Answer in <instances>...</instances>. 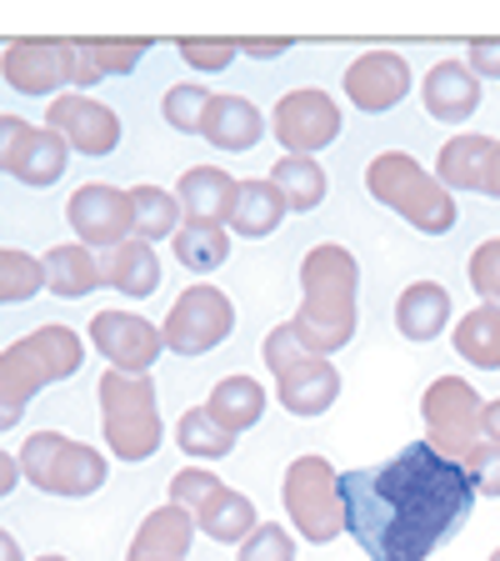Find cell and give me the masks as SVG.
<instances>
[{
    "mask_svg": "<svg viewBox=\"0 0 500 561\" xmlns=\"http://www.w3.org/2000/svg\"><path fill=\"white\" fill-rule=\"evenodd\" d=\"M340 502L346 531L371 561H426L470 522L476 491L461 461L410 442L381 467L340 471Z\"/></svg>",
    "mask_w": 500,
    "mask_h": 561,
    "instance_id": "1",
    "label": "cell"
},
{
    "mask_svg": "<svg viewBox=\"0 0 500 561\" xmlns=\"http://www.w3.org/2000/svg\"><path fill=\"white\" fill-rule=\"evenodd\" d=\"M356 291H361V266L346 245L321 241L301 261V311L291 316V331L311 356L350 346L356 336Z\"/></svg>",
    "mask_w": 500,
    "mask_h": 561,
    "instance_id": "2",
    "label": "cell"
},
{
    "mask_svg": "<svg viewBox=\"0 0 500 561\" xmlns=\"http://www.w3.org/2000/svg\"><path fill=\"white\" fill-rule=\"evenodd\" d=\"M85 362V341L60 321L35 327L31 336L11 341L0 351V407H11L25 416V407L35 401V391L50 381H70Z\"/></svg>",
    "mask_w": 500,
    "mask_h": 561,
    "instance_id": "3",
    "label": "cell"
},
{
    "mask_svg": "<svg viewBox=\"0 0 500 561\" xmlns=\"http://www.w3.org/2000/svg\"><path fill=\"white\" fill-rule=\"evenodd\" d=\"M365 191H371L381 206H391L400 221H410L426 236H445L455 226V196L435 181L416 156L406 151H381L371 165H365Z\"/></svg>",
    "mask_w": 500,
    "mask_h": 561,
    "instance_id": "4",
    "label": "cell"
},
{
    "mask_svg": "<svg viewBox=\"0 0 500 561\" xmlns=\"http://www.w3.org/2000/svg\"><path fill=\"white\" fill-rule=\"evenodd\" d=\"M101 432L105 446L120 461H151L165 442V421L155 407V386L151 376H126V371H105L101 376Z\"/></svg>",
    "mask_w": 500,
    "mask_h": 561,
    "instance_id": "5",
    "label": "cell"
},
{
    "mask_svg": "<svg viewBox=\"0 0 500 561\" xmlns=\"http://www.w3.org/2000/svg\"><path fill=\"white\" fill-rule=\"evenodd\" d=\"M15 461H21V477L46 496H95L105 486V456L60 432H35Z\"/></svg>",
    "mask_w": 500,
    "mask_h": 561,
    "instance_id": "6",
    "label": "cell"
},
{
    "mask_svg": "<svg viewBox=\"0 0 500 561\" xmlns=\"http://www.w3.org/2000/svg\"><path fill=\"white\" fill-rule=\"evenodd\" d=\"M280 502L291 512V526L315 547H326V541H336L346 531L340 471H330L326 456H295L286 481H280Z\"/></svg>",
    "mask_w": 500,
    "mask_h": 561,
    "instance_id": "7",
    "label": "cell"
},
{
    "mask_svg": "<svg viewBox=\"0 0 500 561\" xmlns=\"http://www.w3.org/2000/svg\"><path fill=\"white\" fill-rule=\"evenodd\" d=\"M480 391L466 376H441L426 386L420 397V416H426V446H435L441 456L461 461L470 446L480 442Z\"/></svg>",
    "mask_w": 500,
    "mask_h": 561,
    "instance_id": "8",
    "label": "cell"
},
{
    "mask_svg": "<svg viewBox=\"0 0 500 561\" xmlns=\"http://www.w3.org/2000/svg\"><path fill=\"white\" fill-rule=\"evenodd\" d=\"M235 327V306L225 291L216 286H186V291L175 296L171 316H165L161 327V341L175 351V356H206L216 351Z\"/></svg>",
    "mask_w": 500,
    "mask_h": 561,
    "instance_id": "9",
    "label": "cell"
},
{
    "mask_svg": "<svg viewBox=\"0 0 500 561\" xmlns=\"http://www.w3.org/2000/svg\"><path fill=\"white\" fill-rule=\"evenodd\" d=\"M270 130H276V140L286 146V156H315L340 136V105L330 101L326 91L301 85V91H291V95H280L276 101Z\"/></svg>",
    "mask_w": 500,
    "mask_h": 561,
    "instance_id": "10",
    "label": "cell"
},
{
    "mask_svg": "<svg viewBox=\"0 0 500 561\" xmlns=\"http://www.w3.org/2000/svg\"><path fill=\"white\" fill-rule=\"evenodd\" d=\"M91 346L101 351L111 371H126V376H146L155 362H161V331L136 311H101L91 321Z\"/></svg>",
    "mask_w": 500,
    "mask_h": 561,
    "instance_id": "11",
    "label": "cell"
},
{
    "mask_svg": "<svg viewBox=\"0 0 500 561\" xmlns=\"http://www.w3.org/2000/svg\"><path fill=\"white\" fill-rule=\"evenodd\" d=\"M46 126L60 130V140H66L70 151L81 156H111L120 146V121L111 105H101L95 95L85 91H66L50 101L46 111Z\"/></svg>",
    "mask_w": 500,
    "mask_h": 561,
    "instance_id": "12",
    "label": "cell"
},
{
    "mask_svg": "<svg viewBox=\"0 0 500 561\" xmlns=\"http://www.w3.org/2000/svg\"><path fill=\"white\" fill-rule=\"evenodd\" d=\"M0 76L21 95H66L70 85V50L66 41H11L0 56Z\"/></svg>",
    "mask_w": 500,
    "mask_h": 561,
    "instance_id": "13",
    "label": "cell"
},
{
    "mask_svg": "<svg viewBox=\"0 0 500 561\" xmlns=\"http://www.w3.org/2000/svg\"><path fill=\"white\" fill-rule=\"evenodd\" d=\"M70 231L81 245H120L130 236V191L116 186H81L66 206Z\"/></svg>",
    "mask_w": 500,
    "mask_h": 561,
    "instance_id": "14",
    "label": "cell"
},
{
    "mask_svg": "<svg viewBox=\"0 0 500 561\" xmlns=\"http://www.w3.org/2000/svg\"><path fill=\"white\" fill-rule=\"evenodd\" d=\"M346 95L361 105L365 116H381V111L400 105L410 95V66H406V56H396V50H371V56L350 60Z\"/></svg>",
    "mask_w": 500,
    "mask_h": 561,
    "instance_id": "15",
    "label": "cell"
},
{
    "mask_svg": "<svg viewBox=\"0 0 500 561\" xmlns=\"http://www.w3.org/2000/svg\"><path fill=\"white\" fill-rule=\"evenodd\" d=\"M190 541H196V512L165 502V506H155V512L140 522L126 561H186Z\"/></svg>",
    "mask_w": 500,
    "mask_h": 561,
    "instance_id": "16",
    "label": "cell"
},
{
    "mask_svg": "<svg viewBox=\"0 0 500 561\" xmlns=\"http://www.w3.org/2000/svg\"><path fill=\"white\" fill-rule=\"evenodd\" d=\"M70 165V146L60 140V130L50 126H25V136L15 140L11 161L0 165L5 175H15L21 186H56Z\"/></svg>",
    "mask_w": 500,
    "mask_h": 561,
    "instance_id": "17",
    "label": "cell"
},
{
    "mask_svg": "<svg viewBox=\"0 0 500 561\" xmlns=\"http://www.w3.org/2000/svg\"><path fill=\"white\" fill-rule=\"evenodd\" d=\"M420 101H426V111H431L435 121H445V126H461V121L476 116L480 81L470 76V66H461V60H441V66L426 70Z\"/></svg>",
    "mask_w": 500,
    "mask_h": 561,
    "instance_id": "18",
    "label": "cell"
},
{
    "mask_svg": "<svg viewBox=\"0 0 500 561\" xmlns=\"http://www.w3.org/2000/svg\"><path fill=\"white\" fill-rule=\"evenodd\" d=\"M235 186L231 175L221 165H190L175 186V201H181V216L186 221H221L231 226V210H235Z\"/></svg>",
    "mask_w": 500,
    "mask_h": 561,
    "instance_id": "19",
    "label": "cell"
},
{
    "mask_svg": "<svg viewBox=\"0 0 500 561\" xmlns=\"http://www.w3.org/2000/svg\"><path fill=\"white\" fill-rule=\"evenodd\" d=\"M266 116L245 95H210L206 121H200V136L221 151H251L260 136H266Z\"/></svg>",
    "mask_w": 500,
    "mask_h": 561,
    "instance_id": "20",
    "label": "cell"
},
{
    "mask_svg": "<svg viewBox=\"0 0 500 561\" xmlns=\"http://www.w3.org/2000/svg\"><path fill=\"white\" fill-rule=\"evenodd\" d=\"M276 391H280V407L291 411V416H321V411H330L340 397V371L326 356H311V362L295 366L291 376H280Z\"/></svg>",
    "mask_w": 500,
    "mask_h": 561,
    "instance_id": "21",
    "label": "cell"
},
{
    "mask_svg": "<svg viewBox=\"0 0 500 561\" xmlns=\"http://www.w3.org/2000/svg\"><path fill=\"white\" fill-rule=\"evenodd\" d=\"M101 280L111 286V291H120V296H155V286H161V256H155L146 241L126 236L120 245L105 251Z\"/></svg>",
    "mask_w": 500,
    "mask_h": 561,
    "instance_id": "22",
    "label": "cell"
},
{
    "mask_svg": "<svg viewBox=\"0 0 500 561\" xmlns=\"http://www.w3.org/2000/svg\"><path fill=\"white\" fill-rule=\"evenodd\" d=\"M451 321V291L435 280H416L396 301V327L406 341H435Z\"/></svg>",
    "mask_w": 500,
    "mask_h": 561,
    "instance_id": "23",
    "label": "cell"
},
{
    "mask_svg": "<svg viewBox=\"0 0 500 561\" xmlns=\"http://www.w3.org/2000/svg\"><path fill=\"white\" fill-rule=\"evenodd\" d=\"M256 506H251V496H241V491L235 486H216L206 496V502H200V512H196V531H206L210 541H225V547H241L245 537H251V531H256Z\"/></svg>",
    "mask_w": 500,
    "mask_h": 561,
    "instance_id": "24",
    "label": "cell"
},
{
    "mask_svg": "<svg viewBox=\"0 0 500 561\" xmlns=\"http://www.w3.org/2000/svg\"><path fill=\"white\" fill-rule=\"evenodd\" d=\"M46 291L60 296V301H81V296H91L95 286H105L101 280V261L91 256V245H50L46 251Z\"/></svg>",
    "mask_w": 500,
    "mask_h": 561,
    "instance_id": "25",
    "label": "cell"
},
{
    "mask_svg": "<svg viewBox=\"0 0 500 561\" xmlns=\"http://www.w3.org/2000/svg\"><path fill=\"white\" fill-rule=\"evenodd\" d=\"M490 146H496V140L476 136V130L451 136L441 146V156H435V181H441L451 196H455V191H480V181H486V161H490Z\"/></svg>",
    "mask_w": 500,
    "mask_h": 561,
    "instance_id": "26",
    "label": "cell"
},
{
    "mask_svg": "<svg viewBox=\"0 0 500 561\" xmlns=\"http://www.w3.org/2000/svg\"><path fill=\"white\" fill-rule=\"evenodd\" d=\"M206 411H210V421H221L231 436H241V432H251L260 421V411H266V386L251 381V376H225V381L210 391Z\"/></svg>",
    "mask_w": 500,
    "mask_h": 561,
    "instance_id": "27",
    "label": "cell"
},
{
    "mask_svg": "<svg viewBox=\"0 0 500 561\" xmlns=\"http://www.w3.org/2000/svg\"><path fill=\"white\" fill-rule=\"evenodd\" d=\"M286 210H291V206H286V196H280L270 181H241V186H235L231 231L260 241V236H270L280 221H286Z\"/></svg>",
    "mask_w": 500,
    "mask_h": 561,
    "instance_id": "28",
    "label": "cell"
},
{
    "mask_svg": "<svg viewBox=\"0 0 500 561\" xmlns=\"http://www.w3.org/2000/svg\"><path fill=\"white\" fill-rule=\"evenodd\" d=\"M171 251L186 271L210 276V271H221L225 256H231V236H225L221 221H181V231L171 236Z\"/></svg>",
    "mask_w": 500,
    "mask_h": 561,
    "instance_id": "29",
    "label": "cell"
},
{
    "mask_svg": "<svg viewBox=\"0 0 500 561\" xmlns=\"http://www.w3.org/2000/svg\"><path fill=\"white\" fill-rule=\"evenodd\" d=\"M270 186L286 196L291 210H315L326 201V165L315 161V156H280L270 165Z\"/></svg>",
    "mask_w": 500,
    "mask_h": 561,
    "instance_id": "30",
    "label": "cell"
},
{
    "mask_svg": "<svg viewBox=\"0 0 500 561\" xmlns=\"http://www.w3.org/2000/svg\"><path fill=\"white\" fill-rule=\"evenodd\" d=\"M181 201L171 196V191H161V186H136L130 191V236L136 241H165V236H175L181 231Z\"/></svg>",
    "mask_w": 500,
    "mask_h": 561,
    "instance_id": "31",
    "label": "cell"
},
{
    "mask_svg": "<svg viewBox=\"0 0 500 561\" xmlns=\"http://www.w3.org/2000/svg\"><path fill=\"white\" fill-rule=\"evenodd\" d=\"M455 351L480 371H500V306L480 301L470 316H461L455 327Z\"/></svg>",
    "mask_w": 500,
    "mask_h": 561,
    "instance_id": "32",
    "label": "cell"
},
{
    "mask_svg": "<svg viewBox=\"0 0 500 561\" xmlns=\"http://www.w3.org/2000/svg\"><path fill=\"white\" fill-rule=\"evenodd\" d=\"M175 446L186 456H196V461H221V456L235 451V436L225 432L221 421H210L206 407H196L181 416V426H175Z\"/></svg>",
    "mask_w": 500,
    "mask_h": 561,
    "instance_id": "33",
    "label": "cell"
},
{
    "mask_svg": "<svg viewBox=\"0 0 500 561\" xmlns=\"http://www.w3.org/2000/svg\"><path fill=\"white\" fill-rule=\"evenodd\" d=\"M46 291V266L31 251H0V306H21Z\"/></svg>",
    "mask_w": 500,
    "mask_h": 561,
    "instance_id": "34",
    "label": "cell"
},
{
    "mask_svg": "<svg viewBox=\"0 0 500 561\" xmlns=\"http://www.w3.org/2000/svg\"><path fill=\"white\" fill-rule=\"evenodd\" d=\"M206 105H210V91L206 85H171L161 101L165 121L175 130H186V136H200V121H206Z\"/></svg>",
    "mask_w": 500,
    "mask_h": 561,
    "instance_id": "35",
    "label": "cell"
},
{
    "mask_svg": "<svg viewBox=\"0 0 500 561\" xmlns=\"http://www.w3.org/2000/svg\"><path fill=\"white\" fill-rule=\"evenodd\" d=\"M461 471H466V481H470L476 496H500V442L480 436V442L461 456Z\"/></svg>",
    "mask_w": 500,
    "mask_h": 561,
    "instance_id": "36",
    "label": "cell"
},
{
    "mask_svg": "<svg viewBox=\"0 0 500 561\" xmlns=\"http://www.w3.org/2000/svg\"><path fill=\"white\" fill-rule=\"evenodd\" d=\"M175 46H181V60L196 70H225L241 56V41H225V35H186Z\"/></svg>",
    "mask_w": 500,
    "mask_h": 561,
    "instance_id": "37",
    "label": "cell"
},
{
    "mask_svg": "<svg viewBox=\"0 0 500 561\" xmlns=\"http://www.w3.org/2000/svg\"><path fill=\"white\" fill-rule=\"evenodd\" d=\"M235 561H295V541L286 526H266L260 522L251 537L241 541V557Z\"/></svg>",
    "mask_w": 500,
    "mask_h": 561,
    "instance_id": "38",
    "label": "cell"
},
{
    "mask_svg": "<svg viewBox=\"0 0 500 561\" xmlns=\"http://www.w3.org/2000/svg\"><path fill=\"white\" fill-rule=\"evenodd\" d=\"M260 356H266V366H270V371H276V381H280V376H291L295 366H305V362H311V351L301 346V336H295V331H291V321H286V327H276V331H270V336H266V346H260Z\"/></svg>",
    "mask_w": 500,
    "mask_h": 561,
    "instance_id": "39",
    "label": "cell"
},
{
    "mask_svg": "<svg viewBox=\"0 0 500 561\" xmlns=\"http://www.w3.org/2000/svg\"><path fill=\"white\" fill-rule=\"evenodd\" d=\"M146 46L151 41H91V56L95 66H101V76H130V70L140 66V56H146Z\"/></svg>",
    "mask_w": 500,
    "mask_h": 561,
    "instance_id": "40",
    "label": "cell"
},
{
    "mask_svg": "<svg viewBox=\"0 0 500 561\" xmlns=\"http://www.w3.org/2000/svg\"><path fill=\"white\" fill-rule=\"evenodd\" d=\"M470 286H476L480 301L500 306V236L476 245V256H470Z\"/></svg>",
    "mask_w": 500,
    "mask_h": 561,
    "instance_id": "41",
    "label": "cell"
},
{
    "mask_svg": "<svg viewBox=\"0 0 500 561\" xmlns=\"http://www.w3.org/2000/svg\"><path fill=\"white\" fill-rule=\"evenodd\" d=\"M216 486H221V477H216V471L186 467V471H175V477H171V502L186 506V512H200V502H206Z\"/></svg>",
    "mask_w": 500,
    "mask_h": 561,
    "instance_id": "42",
    "label": "cell"
},
{
    "mask_svg": "<svg viewBox=\"0 0 500 561\" xmlns=\"http://www.w3.org/2000/svg\"><path fill=\"white\" fill-rule=\"evenodd\" d=\"M466 56H470V76H490V81H500V35H480V41H470Z\"/></svg>",
    "mask_w": 500,
    "mask_h": 561,
    "instance_id": "43",
    "label": "cell"
},
{
    "mask_svg": "<svg viewBox=\"0 0 500 561\" xmlns=\"http://www.w3.org/2000/svg\"><path fill=\"white\" fill-rule=\"evenodd\" d=\"M66 50H70V85H95V81H105L101 66H95V56H91V41H66Z\"/></svg>",
    "mask_w": 500,
    "mask_h": 561,
    "instance_id": "44",
    "label": "cell"
},
{
    "mask_svg": "<svg viewBox=\"0 0 500 561\" xmlns=\"http://www.w3.org/2000/svg\"><path fill=\"white\" fill-rule=\"evenodd\" d=\"M241 50L251 60H276L291 50V41H286V35H260V41H241Z\"/></svg>",
    "mask_w": 500,
    "mask_h": 561,
    "instance_id": "45",
    "label": "cell"
},
{
    "mask_svg": "<svg viewBox=\"0 0 500 561\" xmlns=\"http://www.w3.org/2000/svg\"><path fill=\"white\" fill-rule=\"evenodd\" d=\"M25 136V121L21 116H0V165L11 161V151H15V140Z\"/></svg>",
    "mask_w": 500,
    "mask_h": 561,
    "instance_id": "46",
    "label": "cell"
},
{
    "mask_svg": "<svg viewBox=\"0 0 500 561\" xmlns=\"http://www.w3.org/2000/svg\"><path fill=\"white\" fill-rule=\"evenodd\" d=\"M480 191L500 201V140L490 146V161H486V181H480Z\"/></svg>",
    "mask_w": 500,
    "mask_h": 561,
    "instance_id": "47",
    "label": "cell"
},
{
    "mask_svg": "<svg viewBox=\"0 0 500 561\" xmlns=\"http://www.w3.org/2000/svg\"><path fill=\"white\" fill-rule=\"evenodd\" d=\"M15 481H21V461H11V456L0 451V496H11Z\"/></svg>",
    "mask_w": 500,
    "mask_h": 561,
    "instance_id": "48",
    "label": "cell"
},
{
    "mask_svg": "<svg viewBox=\"0 0 500 561\" xmlns=\"http://www.w3.org/2000/svg\"><path fill=\"white\" fill-rule=\"evenodd\" d=\"M480 436H490V442H500V401H490V407H480Z\"/></svg>",
    "mask_w": 500,
    "mask_h": 561,
    "instance_id": "49",
    "label": "cell"
},
{
    "mask_svg": "<svg viewBox=\"0 0 500 561\" xmlns=\"http://www.w3.org/2000/svg\"><path fill=\"white\" fill-rule=\"evenodd\" d=\"M0 561H25V557H21V541H15L5 526H0Z\"/></svg>",
    "mask_w": 500,
    "mask_h": 561,
    "instance_id": "50",
    "label": "cell"
},
{
    "mask_svg": "<svg viewBox=\"0 0 500 561\" xmlns=\"http://www.w3.org/2000/svg\"><path fill=\"white\" fill-rule=\"evenodd\" d=\"M15 421H21V411H11V407H0V432H11Z\"/></svg>",
    "mask_w": 500,
    "mask_h": 561,
    "instance_id": "51",
    "label": "cell"
},
{
    "mask_svg": "<svg viewBox=\"0 0 500 561\" xmlns=\"http://www.w3.org/2000/svg\"><path fill=\"white\" fill-rule=\"evenodd\" d=\"M35 561H66V557H56V551H46V557H35Z\"/></svg>",
    "mask_w": 500,
    "mask_h": 561,
    "instance_id": "52",
    "label": "cell"
},
{
    "mask_svg": "<svg viewBox=\"0 0 500 561\" xmlns=\"http://www.w3.org/2000/svg\"><path fill=\"white\" fill-rule=\"evenodd\" d=\"M490 561H500V547H496V551H490Z\"/></svg>",
    "mask_w": 500,
    "mask_h": 561,
    "instance_id": "53",
    "label": "cell"
}]
</instances>
